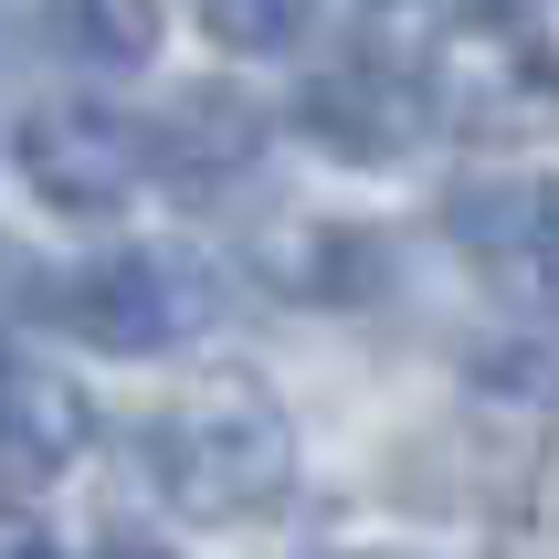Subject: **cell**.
<instances>
[{"label":"cell","instance_id":"1","mask_svg":"<svg viewBox=\"0 0 559 559\" xmlns=\"http://www.w3.org/2000/svg\"><path fill=\"white\" fill-rule=\"evenodd\" d=\"M138 465H148L158 507H180L201 528H243V518L285 507V486H296V433H285V412L264 402L253 380H201V391H180L169 412H148Z\"/></svg>","mask_w":559,"mask_h":559},{"label":"cell","instance_id":"2","mask_svg":"<svg viewBox=\"0 0 559 559\" xmlns=\"http://www.w3.org/2000/svg\"><path fill=\"white\" fill-rule=\"evenodd\" d=\"M423 106L465 138H528L559 117V43L528 0H465L423 53Z\"/></svg>","mask_w":559,"mask_h":559},{"label":"cell","instance_id":"3","mask_svg":"<svg viewBox=\"0 0 559 559\" xmlns=\"http://www.w3.org/2000/svg\"><path fill=\"white\" fill-rule=\"evenodd\" d=\"M53 317L106 359H148L190 328V275L169 253H95V264L53 275Z\"/></svg>","mask_w":559,"mask_h":559},{"label":"cell","instance_id":"4","mask_svg":"<svg viewBox=\"0 0 559 559\" xmlns=\"http://www.w3.org/2000/svg\"><path fill=\"white\" fill-rule=\"evenodd\" d=\"M296 117H307V138L328 158L380 169V158H402L412 138L433 127V106H423V74H402L391 53H338V63H317V74H307Z\"/></svg>","mask_w":559,"mask_h":559},{"label":"cell","instance_id":"5","mask_svg":"<svg viewBox=\"0 0 559 559\" xmlns=\"http://www.w3.org/2000/svg\"><path fill=\"white\" fill-rule=\"evenodd\" d=\"M138 169H148V138L127 117H106V106H32L22 127V180L53 201V212L95 222L117 212L127 190H138Z\"/></svg>","mask_w":559,"mask_h":559},{"label":"cell","instance_id":"6","mask_svg":"<svg viewBox=\"0 0 559 559\" xmlns=\"http://www.w3.org/2000/svg\"><path fill=\"white\" fill-rule=\"evenodd\" d=\"M148 158L169 169V180H190V190L243 180L253 158H264V106H253V95H233V85H190L180 106L148 127Z\"/></svg>","mask_w":559,"mask_h":559},{"label":"cell","instance_id":"7","mask_svg":"<svg viewBox=\"0 0 559 559\" xmlns=\"http://www.w3.org/2000/svg\"><path fill=\"white\" fill-rule=\"evenodd\" d=\"M95 412L43 370H11L0 380V486H53L74 454H85Z\"/></svg>","mask_w":559,"mask_h":559},{"label":"cell","instance_id":"8","mask_svg":"<svg viewBox=\"0 0 559 559\" xmlns=\"http://www.w3.org/2000/svg\"><path fill=\"white\" fill-rule=\"evenodd\" d=\"M43 32L74 63H148L158 53V0H43Z\"/></svg>","mask_w":559,"mask_h":559},{"label":"cell","instance_id":"9","mask_svg":"<svg viewBox=\"0 0 559 559\" xmlns=\"http://www.w3.org/2000/svg\"><path fill=\"white\" fill-rule=\"evenodd\" d=\"M497 275H528L538 307H559V180L518 190V222H507V243H497Z\"/></svg>","mask_w":559,"mask_h":559},{"label":"cell","instance_id":"10","mask_svg":"<svg viewBox=\"0 0 559 559\" xmlns=\"http://www.w3.org/2000/svg\"><path fill=\"white\" fill-rule=\"evenodd\" d=\"M317 0H201V32H212L222 53H285L296 32H307Z\"/></svg>","mask_w":559,"mask_h":559},{"label":"cell","instance_id":"11","mask_svg":"<svg viewBox=\"0 0 559 559\" xmlns=\"http://www.w3.org/2000/svg\"><path fill=\"white\" fill-rule=\"evenodd\" d=\"M0 559H63V549H53V528H43L32 507H11V497H0Z\"/></svg>","mask_w":559,"mask_h":559},{"label":"cell","instance_id":"12","mask_svg":"<svg viewBox=\"0 0 559 559\" xmlns=\"http://www.w3.org/2000/svg\"><path fill=\"white\" fill-rule=\"evenodd\" d=\"M95 559H169V549H148V538H106Z\"/></svg>","mask_w":559,"mask_h":559},{"label":"cell","instance_id":"13","mask_svg":"<svg viewBox=\"0 0 559 559\" xmlns=\"http://www.w3.org/2000/svg\"><path fill=\"white\" fill-rule=\"evenodd\" d=\"M0 348H11V253H0Z\"/></svg>","mask_w":559,"mask_h":559}]
</instances>
